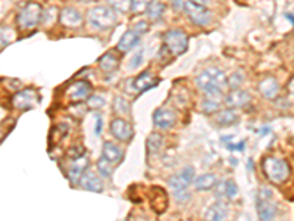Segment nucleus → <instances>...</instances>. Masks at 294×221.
<instances>
[{"label":"nucleus","instance_id":"obj_1","mask_svg":"<svg viewBox=\"0 0 294 221\" xmlns=\"http://www.w3.org/2000/svg\"><path fill=\"white\" fill-rule=\"evenodd\" d=\"M197 87L204 93H222L228 86V78L225 73L216 67L203 70L196 77Z\"/></svg>","mask_w":294,"mask_h":221},{"label":"nucleus","instance_id":"obj_2","mask_svg":"<svg viewBox=\"0 0 294 221\" xmlns=\"http://www.w3.org/2000/svg\"><path fill=\"white\" fill-rule=\"evenodd\" d=\"M262 170L266 179L274 184H283L290 177L289 164L277 156H266L262 161Z\"/></svg>","mask_w":294,"mask_h":221},{"label":"nucleus","instance_id":"obj_3","mask_svg":"<svg viewBox=\"0 0 294 221\" xmlns=\"http://www.w3.org/2000/svg\"><path fill=\"white\" fill-rule=\"evenodd\" d=\"M87 21L93 28L104 31L115 27L118 22V18H116V12L110 6H96L87 12Z\"/></svg>","mask_w":294,"mask_h":221},{"label":"nucleus","instance_id":"obj_4","mask_svg":"<svg viewBox=\"0 0 294 221\" xmlns=\"http://www.w3.org/2000/svg\"><path fill=\"white\" fill-rule=\"evenodd\" d=\"M162 41H163V47L168 50L169 55L180 56L189 49L190 38L186 31H183L180 28H174V30H168L163 34Z\"/></svg>","mask_w":294,"mask_h":221},{"label":"nucleus","instance_id":"obj_5","mask_svg":"<svg viewBox=\"0 0 294 221\" xmlns=\"http://www.w3.org/2000/svg\"><path fill=\"white\" fill-rule=\"evenodd\" d=\"M43 10L44 9L41 7V4H38L35 1L28 3L27 6H24L21 9V12L16 16L18 27L21 30H33V28H35L41 22Z\"/></svg>","mask_w":294,"mask_h":221},{"label":"nucleus","instance_id":"obj_6","mask_svg":"<svg viewBox=\"0 0 294 221\" xmlns=\"http://www.w3.org/2000/svg\"><path fill=\"white\" fill-rule=\"evenodd\" d=\"M256 210L261 220H272L277 216L274 192L269 187H261L256 195Z\"/></svg>","mask_w":294,"mask_h":221},{"label":"nucleus","instance_id":"obj_7","mask_svg":"<svg viewBox=\"0 0 294 221\" xmlns=\"http://www.w3.org/2000/svg\"><path fill=\"white\" fill-rule=\"evenodd\" d=\"M149 31V24L146 21H140L135 25H132L127 33L122 34V37L119 38V43L116 46V49L122 53L130 52L134 46L138 44L140 38Z\"/></svg>","mask_w":294,"mask_h":221},{"label":"nucleus","instance_id":"obj_8","mask_svg":"<svg viewBox=\"0 0 294 221\" xmlns=\"http://www.w3.org/2000/svg\"><path fill=\"white\" fill-rule=\"evenodd\" d=\"M184 13L187 15L190 22L197 25V27H206L213 19V13L206 4H200V3H196L193 0L186 1Z\"/></svg>","mask_w":294,"mask_h":221},{"label":"nucleus","instance_id":"obj_9","mask_svg":"<svg viewBox=\"0 0 294 221\" xmlns=\"http://www.w3.org/2000/svg\"><path fill=\"white\" fill-rule=\"evenodd\" d=\"M40 102V95L37 93V90L34 89H24L21 92H18L13 98H12V105L13 108L19 110H27L34 108L37 104Z\"/></svg>","mask_w":294,"mask_h":221},{"label":"nucleus","instance_id":"obj_10","mask_svg":"<svg viewBox=\"0 0 294 221\" xmlns=\"http://www.w3.org/2000/svg\"><path fill=\"white\" fill-rule=\"evenodd\" d=\"M109 128H110L112 136L116 140H119V142L128 143L134 137V128H132V125L128 121H125L124 118H113L110 121V127Z\"/></svg>","mask_w":294,"mask_h":221},{"label":"nucleus","instance_id":"obj_11","mask_svg":"<svg viewBox=\"0 0 294 221\" xmlns=\"http://www.w3.org/2000/svg\"><path fill=\"white\" fill-rule=\"evenodd\" d=\"M92 92H93L92 84L86 80H80L66 89V96L72 104H80L83 101H87L92 96Z\"/></svg>","mask_w":294,"mask_h":221},{"label":"nucleus","instance_id":"obj_12","mask_svg":"<svg viewBox=\"0 0 294 221\" xmlns=\"http://www.w3.org/2000/svg\"><path fill=\"white\" fill-rule=\"evenodd\" d=\"M59 22L65 27V28H71V30H75V28H80L84 22V18L81 15V12L72 6H68V7H64L61 12H59V16H58Z\"/></svg>","mask_w":294,"mask_h":221},{"label":"nucleus","instance_id":"obj_13","mask_svg":"<svg viewBox=\"0 0 294 221\" xmlns=\"http://www.w3.org/2000/svg\"><path fill=\"white\" fill-rule=\"evenodd\" d=\"M150 207L156 214H163L168 210V204H169V198L168 193L165 192V189L159 187V186H153L150 189Z\"/></svg>","mask_w":294,"mask_h":221},{"label":"nucleus","instance_id":"obj_14","mask_svg":"<svg viewBox=\"0 0 294 221\" xmlns=\"http://www.w3.org/2000/svg\"><path fill=\"white\" fill-rule=\"evenodd\" d=\"M177 122V113L171 108H159L153 113V124L161 130H169Z\"/></svg>","mask_w":294,"mask_h":221},{"label":"nucleus","instance_id":"obj_15","mask_svg":"<svg viewBox=\"0 0 294 221\" xmlns=\"http://www.w3.org/2000/svg\"><path fill=\"white\" fill-rule=\"evenodd\" d=\"M195 168L193 167H186L183 168L180 173H177L175 176H172L168 182V184L171 186L172 190H177V189H186L189 187L193 182H195Z\"/></svg>","mask_w":294,"mask_h":221},{"label":"nucleus","instance_id":"obj_16","mask_svg":"<svg viewBox=\"0 0 294 221\" xmlns=\"http://www.w3.org/2000/svg\"><path fill=\"white\" fill-rule=\"evenodd\" d=\"M158 84H159V78L152 71H143L132 81V87L138 93H144V92L156 87Z\"/></svg>","mask_w":294,"mask_h":221},{"label":"nucleus","instance_id":"obj_17","mask_svg":"<svg viewBox=\"0 0 294 221\" xmlns=\"http://www.w3.org/2000/svg\"><path fill=\"white\" fill-rule=\"evenodd\" d=\"M90 167V158L87 155H83L77 159H72V164L68 170V179L72 184H77L81 179V176L89 170Z\"/></svg>","mask_w":294,"mask_h":221},{"label":"nucleus","instance_id":"obj_18","mask_svg":"<svg viewBox=\"0 0 294 221\" xmlns=\"http://www.w3.org/2000/svg\"><path fill=\"white\" fill-rule=\"evenodd\" d=\"M224 102L228 108H244L252 102V96L246 90L235 89L225 96Z\"/></svg>","mask_w":294,"mask_h":221},{"label":"nucleus","instance_id":"obj_19","mask_svg":"<svg viewBox=\"0 0 294 221\" xmlns=\"http://www.w3.org/2000/svg\"><path fill=\"white\" fill-rule=\"evenodd\" d=\"M78 184H80L84 190L95 192V193H101V192L104 190V186H103V182L100 180V177H98L96 173H93V171H90V170H87V171L81 176Z\"/></svg>","mask_w":294,"mask_h":221},{"label":"nucleus","instance_id":"obj_20","mask_svg":"<svg viewBox=\"0 0 294 221\" xmlns=\"http://www.w3.org/2000/svg\"><path fill=\"white\" fill-rule=\"evenodd\" d=\"M213 189L218 199H234L238 193V187L232 180H221L215 184Z\"/></svg>","mask_w":294,"mask_h":221},{"label":"nucleus","instance_id":"obj_21","mask_svg":"<svg viewBox=\"0 0 294 221\" xmlns=\"http://www.w3.org/2000/svg\"><path fill=\"white\" fill-rule=\"evenodd\" d=\"M228 214H229L228 204L224 202L222 199H219L218 202H215L213 205L209 207V210L204 214V219L210 221H222L228 217Z\"/></svg>","mask_w":294,"mask_h":221},{"label":"nucleus","instance_id":"obj_22","mask_svg":"<svg viewBox=\"0 0 294 221\" xmlns=\"http://www.w3.org/2000/svg\"><path fill=\"white\" fill-rule=\"evenodd\" d=\"M101 156L106 158L112 165H118L122 161L124 153H122V149L118 145H115L112 142H104L103 147H101Z\"/></svg>","mask_w":294,"mask_h":221},{"label":"nucleus","instance_id":"obj_23","mask_svg":"<svg viewBox=\"0 0 294 221\" xmlns=\"http://www.w3.org/2000/svg\"><path fill=\"white\" fill-rule=\"evenodd\" d=\"M119 64H121V58H119V55H116L115 50L106 52L98 59V67L104 73H115L119 68Z\"/></svg>","mask_w":294,"mask_h":221},{"label":"nucleus","instance_id":"obj_24","mask_svg":"<svg viewBox=\"0 0 294 221\" xmlns=\"http://www.w3.org/2000/svg\"><path fill=\"white\" fill-rule=\"evenodd\" d=\"M261 95L266 99H274L277 98V95L280 93V84L277 81V78L274 77H268V78H263L259 86H258Z\"/></svg>","mask_w":294,"mask_h":221},{"label":"nucleus","instance_id":"obj_25","mask_svg":"<svg viewBox=\"0 0 294 221\" xmlns=\"http://www.w3.org/2000/svg\"><path fill=\"white\" fill-rule=\"evenodd\" d=\"M222 93H206V98L201 102V112L203 113H213L216 110H219L222 105V99H221Z\"/></svg>","mask_w":294,"mask_h":221},{"label":"nucleus","instance_id":"obj_26","mask_svg":"<svg viewBox=\"0 0 294 221\" xmlns=\"http://www.w3.org/2000/svg\"><path fill=\"white\" fill-rule=\"evenodd\" d=\"M163 145H165V140H163V136H161L159 133H152L146 142V147H147V153L149 156H153V155H158L162 149H163Z\"/></svg>","mask_w":294,"mask_h":221},{"label":"nucleus","instance_id":"obj_27","mask_svg":"<svg viewBox=\"0 0 294 221\" xmlns=\"http://www.w3.org/2000/svg\"><path fill=\"white\" fill-rule=\"evenodd\" d=\"M238 121V113L234 110V108H227V110H222L218 112L216 115V122L221 125V127H228V125H232Z\"/></svg>","mask_w":294,"mask_h":221},{"label":"nucleus","instance_id":"obj_28","mask_svg":"<svg viewBox=\"0 0 294 221\" xmlns=\"http://www.w3.org/2000/svg\"><path fill=\"white\" fill-rule=\"evenodd\" d=\"M216 183H218L216 176H215V174L207 173V174H203V176L197 177L196 180H195V187H196L197 190L204 192V190H210V189H213Z\"/></svg>","mask_w":294,"mask_h":221},{"label":"nucleus","instance_id":"obj_29","mask_svg":"<svg viewBox=\"0 0 294 221\" xmlns=\"http://www.w3.org/2000/svg\"><path fill=\"white\" fill-rule=\"evenodd\" d=\"M165 9H166V7H165V4H163L162 1L153 0V1L150 3V6L147 7L146 13H147V16H149L150 21H159V19L163 16Z\"/></svg>","mask_w":294,"mask_h":221},{"label":"nucleus","instance_id":"obj_30","mask_svg":"<svg viewBox=\"0 0 294 221\" xmlns=\"http://www.w3.org/2000/svg\"><path fill=\"white\" fill-rule=\"evenodd\" d=\"M112 108L118 115H128L131 112V104L124 96H115Z\"/></svg>","mask_w":294,"mask_h":221},{"label":"nucleus","instance_id":"obj_31","mask_svg":"<svg viewBox=\"0 0 294 221\" xmlns=\"http://www.w3.org/2000/svg\"><path fill=\"white\" fill-rule=\"evenodd\" d=\"M153 0H131V6H130V10L134 13V15H140V13H146L147 7L150 6Z\"/></svg>","mask_w":294,"mask_h":221},{"label":"nucleus","instance_id":"obj_32","mask_svg":"<svg viewBox=\"0 0 294 221\" xmlns=\"http://www.w3.org/2000/svg\"><path fill=\"white\" fill-rule=\"evenodd\" d=\"M98 174L101 176V177H104V179H109L110 176H112V170H113V165L106 159V158H98Z\"/></svg>","mask_w":294,"mask_h":221},{"label":"nucleus","instance_id":"obj_33","mask_svg":"<svg viewBox=\"0 0 294 221\" xmlns=\"http://www.w3.org/2000/svg\"><path fill=\"white\" fill-rule=\"evenodd\" d=\"M244 81V73L241 71H235L234 74H231V77L228 78V87L231 90H235V89H240L241 84Z\"/></svg>","mask_w":294,"mask_h":221},{"label":"nucleus","instance_id":"obj_34","mask_svg":"<svg viewBox=\"0 0 294 221\" xmlns=\"http://www.w3.org/2000/svg\"><path fill=\"white\" fill-rule=\"evenodd\" d=\"M13 38H15V33H13L12 28H9V27H0V44L1 46L10 44Z\"/></svg>","mask_w":294,"mask_h":221},{"label":"nucleus","instance_id":"obj_35","mask_svg":"<svg viewBox=\"0 0 294 221\" xmlns=\"http://www.w3.org/2000/svg\"><path fill=\"white\" fill-rule=\"evenodd\" d=\"M107 3L115 12H128L131 6V0H107Z\"/></svg>","mask_w":294,"mask_h":221},{"label":"nucleus","instance_id":"obj_36","mask_svg":"<svg viewBox=\"0 0 294 221\" xmlns=\"http://www.w3.org/2000/svg\"><path fill=\"white\" fill-rule=\"evenodd\" d=\"M190 198H192V195L187 190V187L186 189H177V190H174V199L178 204H186L187 201H190Z\"/></svg>","mask_w":294,"mask_h":221},{"label":"nucleus","instance_id":"obj_37","mask_svg":"<svg viewBox=\"0 0 294 221\" xmlns=\"http://www.w3.org/2000/svg\"><path fill=\"white\" fill-rule=\"evenodd\" d=\"M83 155H86V149H84V146H72V147H69L68 149V152H66V156L69 158V159H77V158H80V156H83Z\"/></svg>","mask_w":294,"mask_h":221},{"label":"nucleus","instance_id":"obj_38","mask_svg":"<svg viewBox=\"0 0 294 221\" xmlns=\"http://www.w3.org/2000/svg\"><path fill=\"white\" fill-rule=\"evenodd\" d=\"M104 105H106V102H104V99L100 98V96H90V98L87 99V107H89L90 110H100V108H103Z\"/></svg>","mask_w":294,"mask_h":221},{"label":"nucleus","instance_id":"obj_39","mask_svg":"<svg viewBox=\"0 0 294 221\" xmlns=\"http://www.w3.org/2000/svg\"><path fill=\"white\" fill-rule=\"evenodd\" d=\"M143 58H144V50L141 49V50H138V52L131 58V61H130V68L134 70V68L140 67V64L143 62Z\"/></svg>","mask_w":294,"mask_h":221},{"label":"nucleus","instance_id":"obj_40","mask_svg":"<svg viewBox=\"0 0 294 221\" xmlns=\"http://www.w3.org/2000/svg\"><path fill=\"white\" fill-rule=\"evenodd\" d=\"M186 1L187 0H171V4L175 10H184V6H186Z\"/></svg>","mask_w":294,"mask_h":221},{"label":"nucleus","instance_id":"obj_41","mask_svg":"<svg viewBox=\"0 0 294 221\" xmlns=\"http://www.w3.org/2000/svg\"><path fill=\"white\" fill-rule=\"evenodd\" d=\"M244 146H246V142H240V143H237V145L228 143V149H229V150H240V152H243V150H244Z\"/></svg>","mask_w":294,"mask_h":221},{"label":"nucleus","instance_id":"obj_42","mask_svg":"<svg viewBox=\"0 0 294 221\" xmlns=\"http://www.w3.org/2000/svg\"><path fill=\"white\" fill-rule=\"evenodd\" d=\"M101 128H103V119L98 113H96V136L101 133Z\"/></svg>","mask_w":294,"mask_h":221},{"label":"nucleus","instance_id":"obj_43","mask_svg":"<svg viewBox=\"0 0 294 221\" xmlns=\"http://www.w3.org/2000/svg\"><path fill=\"white\" fill-rule=\"evenodd\" d=\"M287 87H289V90H290V93H293L294 95V77L289 81V84H287Z\"/></svg>","mask_w":294,"mask_h":221},{"label":"nucleus","instance_id":"obj_44","mask_svg":"<svg viewBox=\"0 0 294 221\" xmlns=\"http://www.w3.org/2000/svg\"><path fill=\"white\" fill-rule=\"evenodd\" d=\"M286 18H287V19H289V21H290V22H292V24L294 25V15H293V13H286Z\"/></svg>","mask_w":294,"mask_h":221},{"label":"nucleus","instance_id":"obj_45","mask_svg":"<svg viewBox=\"0 0 294 221\" xmlns=\"http://www.w3.org/2000/svg\"><path fill=\"white\" fill-rule=\"evenodd\" d=\"M193 1H196V3H200V4H206V6H207L210 0H193Z\"/></svg>","mask_w":294,"mask_h":221},{"label":"nucleus","instance_id":"obj_46","mask_svg":"<svg viewBox=\"0 0 294 221\" xmlns=\"http://www.w3.org/2000/svg\"><path fill=\"white\" fill-rule=\"evenodd\" d=\"M80 1H83V3H95L98 0H80Z\"/></svg>","mask_w":294,"mask_h":221}]
</instances>
